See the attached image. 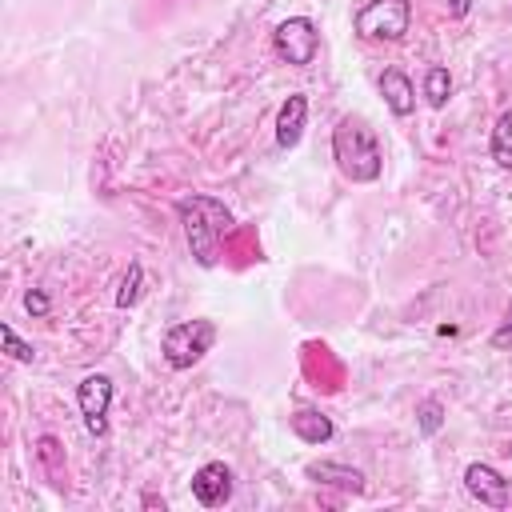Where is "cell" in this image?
Listing matches in <instances>:
<instances>
[{"label":"cell","instance_id":"1","mask_svg":"<svg viewBox=\"0 0 512 512\" xmlns=\"http://www.w3.org/2000/svg\"><path fill=\"white\" fill-rule=\"evenodd\" d=\"M332 156H336V168L352 184H372L384 172L380 140L364 116H340V124L332 128Z\"/></svg>","mask_w":512,"mask_h":512},{"label":"cell","instance_id":"2","mask_svg":"<svg viewBox=\"0 0 512 512\" xmlns=\"http://www.w3.org/2000/svg\"><path fill=\"white\" fill-rule=\"evenodd\" d=\"M176 216L184 224V240H188V248L196 256V264L200 268H212L216 256H220L216 244L232 228L228 204L216 200V196H184V200H176Z\"/></svg>","mask_w":512,"mask_h":512},{"label":"cell","instance_id":"3","mask_svg":"<svg viewBox=\"0 0 512 512\" xmlns=\"http://www.w3.org/2000/svg\"><path fill=\"white\" fill-rule=\"evenodd\" d=\"M212 344H216V324H212V320H180V324H172V328L160 336L164 364L176 368V372L192 368Z\"/></svg>","mask_w":512,"mask_h":512},{"label":"cell","instance_id":"4","mask_svg":"<svg viewBox=\"0 0 512 512\" xmlns=\"http://www.w3.org/2000/svg\"><path fill=\"white\" fill-rule=\"evenodd\" d=\"M352 24L364 40H400L412 24V4L408 0H368Z\"/></svg>","mask_w":512,"mask_h":512},{"label":"cell","instance_id":"5","mask_svg":"<svg viewBox=\"0 0 512 512\" xmlns=\"http://www.w3.org/2000/svg\"><path fill=\"white\" fill-rule=\"evenodd\" d=\"M272 44H276V52H280L288 64L308 68V64L316 60V52H320V32H316V24H312L308 16H288L284 24H276Z\"/></svg>","mask_w":512,"mask_h":512},{"label":"cell","instance_id":"6","mask_svg":"<svg viewBox=\"0 0 512 512\" xmlns=\"http://www.w3.org/2000/svg\"><path fill=\"white\" fill-rule=\"evenodd\" d=\"M108 404H112V376L104 372H88L80 384H76V408L84 416V428L92 436H104L108 432Z\"/></svg>","mask_w":512,"mask_h":512},{"label":"cell","instance_id":"7","mask_svg":"<svg viewBox=\"0 0 512 512\" xmlns=\"http://www.w3.org/2000/svg\"><path fill=\"white\" fill-rule=\"evenodd\" d=\"M464 488H468V496L480 500L484 508H508V504H512L508 480H504L492 464H484V460H472V464L464 468Z\"/></svg>","mask_w":512,"mask_h":512},{"label":"cell","instance_id":"8","mask_svg":"<svg viewBox=\"0 0 512 512\" xmlns=\"http://www.w3.org/2000/svg\"><path fill=\"white\" fill-rule=\"evenodd\" d=\"M192 496L204 504V508H220L232 500V468L212 460V464H200L192 472Z\"/></svg>","mask_w":512,"mask_h":512},{"label":"cell","instance_id":"9","mask_svg":"<svg viewBox=\"0 0 512 512\" xmlns=\"http://www.w3.org/2000/svg\"><path fill=\"white\" fill-rule=\"evenodd\" d=\"M304 120H308V96L304 92H292L280 112H276V144L280 148H296L300 136H304Z\"/></svg>","mask_w":512,"mask_h":512},{"label":"cell","instance_id":"10","mask_svg":"<svg viewBox=\"0 0 512 512\" xmlns=\"http://www.w3.org/2000/svg\"><path fill=\"white\" fill-rule=\"evenodd\" d=\"M380 96H384V104L392 108V116H412V112H416V88H412V80H408L400 68H384V76H380Z\"/></svg>","mask_w":512,"mask_h":512},{"label":"cell","instance_id":"11","mask_svg":"<svg viewBox=\"0 0 512 512\" xmlns=\"http://www.w3.org/2000/svg\"><path fill=\"white\" fill-rule=\"evenodd\" d=\"M304 476H308V480H316V484H336V488H344V492H356V496L368 488L360 468H348V464H332V460L308 464V468H304Z\"/></svg>","mask_w":512,"mask_h":512},{"label":"cell","instance_id":"12","mask_svg":"<svg viewBox=\"0 0 512 512\" xmlns=\"http://www.w3.org/2000/svg\"><path fill=\"white\" fill-rule=\"evenodd\" d=\"M288 428L304 440V444H324V440H332V420L324 416V412H316V408H300V412H292L288 416Z\"/></svg>","mask_w":512,"mask_h":512},{"label":"cell","instance_id":"13","mask_svg":"<svg viewBox=\"0 0 512 512\" xmlns=\"http://www.w3.org/2000/svg\"><path fill=\"white\" fill-rule=\"evenodd\" d=\"M488 148H492V160L512 172V112H500V116H496V124H492V144H488Z\"/></svg>","mask_w":512,"mask_h":512},{"label":"cell","instance_id":"14","mask_svg":"<svg viewBox=\"0 0 512 512\" xmlns=\"http://www.w3.org/2000/svg\"><path fill=\"white\" fill-rule=\"evenodd\" d=\"M448 96H452V76H448L444 64H432V68L424 72V100H428L432 108H444Z\"/></svg>","mask_w":512,"mask_h":512},{"label":"cell","instance_id":"15","mask_svg":"<svg viewBox=\"0 0 512 512\" xmlns=\"http://www.w3.org/2000/svg\"><path fill=\"white\" fill-rule=\"evenodd\" d=\"M416 420H420V432L424 436H432V432H440V424H444V408H440V400H420L416 404Z\"/></svg>","mask_w":512,"mask_h":512},{"label":"cell","instance_id":"16","mask_svg":"<svg viewBox=\"0 0 512 512\" xmlns=\"http://www.w3.org/2000/svg\"><path fill=\"white\" fill-rule=\"evenodd\" d=\"M140 284H144V268H140V264H128V276L120 280V292H116V304H120V308H128V304H136V296H140Z\"/></svg>","mask_w":512,"mask_h":512},{"label":"cell","instance_id":"17","mask_svg":"<svg viewBox=\"0 0 512 512\" xmlns=\"http://www.w3.org/2000/svg\"><path fill=\"white\" fill-rule=\"evenodd\" d=\"M0 344H4V348H8V356H12V360H20V364H32V360H36L32 344H24V340L12 332V324H0Z\"/></svg>","mask_w":512,"mask_h":512},{"label":"cell","instance_id":"18","mask_svg":"<svg viewBox=\"0 0 512 512\" xmlns=\"http://www.w3.org/2000/svg\"><path fill=\"white\" fill-rule=\"evenodd\" d=\"M56 448H60V444H56L52 436H40V440H36V456H40V464H44L52 476H60V452H56Z\"/></svg>","mask_w":512,"mask_h":512},{"label":"cell","instance_id":"19","mask_svg":"<svg viewBox=\"0 0 512 512\" xmlns=\"http://www.w3.org/2000/svg\"><path fill=\"white\" fill-rule=\"evenodd\" d=\"M492 348H512V300L504 308V324L492 332Z\"/></svg>","mask_w":512,"mask_h":512},{"label":"cell","instance_id":"20","mask_svg":"<svg viewBox=\"0 0 512 512\" xmlns=\"http://www.w3.org/2000/svg\"><path fill=\"white\" fill-rule=\"evenodd\" d=\"M24 308H28L32 316H48V308H52V304H48V296H44L40 288H28V296H24Z\"/></svg>","mask_w":512,"mask_h":512},{"label":"cell","instance_id":"21","mask_svg":"<svg viewBox=\"0 0 512 512\" xmlns=\"http://www.w3.org/2000/svg\"><path fill=\"white\" fill-rule=\"evenodd\" d=\"M468 12V0H452V16H464Z\"/></svg>","mask_w":512,"mask_h":512},{"label":"cell","instance_id":"22","mask_svg":"<svg viewBox=\"0 0 512 512\" xmlns=\"http://www.w3.org/2000/svg\"><path fill=\"white\" fill-rule=\"evenodd\" d=\"M508 452H512V444H508Z\"/></svg>","mask_w":512,"mask_h":512}]
</instances>
